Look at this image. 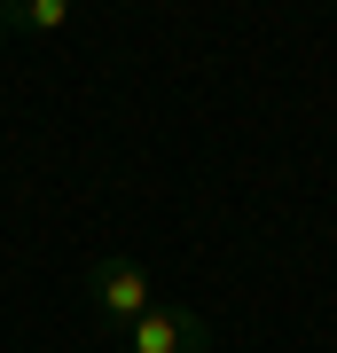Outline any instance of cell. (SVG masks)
Listing matches in <instances>:
<instances>
[{"instance_id":"cell-2","label":"cell","mask_w":337,"mask_h":353,"mask_svg":"<svg viewBox=\"0 0 337 353\" xmlns=\"http://www.w3.org/2000/svg\"><path fill=\"white\" fill-rule=\"evenodd\" d=\"M125 353H212V330H204L196 306H150L134 330H125Z\"/></svg>"},{"instance_id":"cell-3","label":"cell","mask_w":337,"mask_h":353,"mask_svg":"<svg viewBox=\"0 0 337 353\" xmlns=\"http://www.w3.org/2000/svg\"><path fill=\"white\" fill-rule=\"evenodd\" d=\"M16 24L24 32H63L71 24V0H16Z\"/></svg>"},{"instance_id":"cell-4","label":"cell","mask_w":337,"mask_h":353,"mask_svg":"<svg viewBox=\"0 0 337 353\" xmlns=\"http://www.w3.org/2000/svg\"><path fill=\"white\" fill-rule=\"evenodd\" d=\"M8 32H24V24H16V0H0V39Z\"/></svg>"},{"instance_id":"cell-1","label":"cell","mask_w":337,"mask_h":353,"mask_svg":"<svg viewBox=\"0 0 337 353\" xmlns=\"http://www.w3.org/2000/svg\"><path fill=\"white\" fill-rule=\"evenodd\" d=\"M87 306H94L102 330H118V338H125V330H134V322L157 306V299H150V267H134L125 252L94 259V275H87Z\"/></svg>"}]
</instances>
